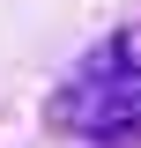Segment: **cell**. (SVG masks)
<instances>
[{
  "mask_svg": "<svg viewBox=\"0 0 141 148\" xmlns=\"http://www.w3.org/2000/svg\"><path fill=\"white\" fill-rule=\"evenodd\" d=\"M89 82H119V89H134V82H141V22L111 30L104 45L89 52Z\"/></svg>",
  "mask_w": 141,
  "mask_h": 148,
  "instance_id": "obj_1",
  "label": "cell"
}]
</instances>
